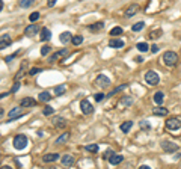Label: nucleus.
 <instances>
[{
	"label": "nucleus",
	"instance_id": "nucleus-43",
	"mask_svg": "<svg viewBox=\"0 0 181 169\" xmlns=\"http://www.w3.org/2000/svg\"><path fill=\"white\" fill-rule=\"evenodd\" d=\"M121 104H127V106H131V104H133V100H131L130 97H122V100H121Z\"/></svg>",
	"mask_w": 181,
	"mask_h": 169
},
{
	"label": "nucleus",
	"instance_id": "nucleus-36",
	"mask_svg": "<svg viewBox=\"0 0 181 169\" xmlns=\"http://www.w3.org/2000/svg\"><path fill=\"white\" fill-rule=\"evenodd\" d=\"M42 71V68H39V67H33V68H30L29 71H27V74L29 76H36L38 73H41Z\"/></svg>",
	"mask_w": 181,
	"mask_h": 169
},
{
	"label": "nucleus",
	"instance_id": "nucleus-20",
	"mask_svg": "<svg viewBox=\"0 0 181 169\" xmlns=\"http://www.w3.org/2000/svg\"><path fill=\"white\" fill-rule=\"evenodd\" d=\"M122 160H124V156L115 154V153H113L112 156L109 157V163H110V165H119V163H122Z\"/></svg>",
	"mask_w": 181,
	"mask_h": 169
},
{
	"label": "nucleus",
	"instance_id": "nucleus-23",
	"mask_svg": "<svg viewBox=\"0 0 181 169\" xmlns=\"http://www.w3.org/2000/svg\"><path fill=\"white\" fill-rule=\"evenodd\" d=\"M50 38H51V32L47 29V27H44L42 30H41V35H39V39L42 41V42H45V41H50Z\"/></svg>",
	"mask_w": 181,
	"mask_h": 169
},
{
	"label": "nucleus",
	"instance_id": "nucleus-19",
	"mask_svg": "<svg viewBox=\"0 0 181 169\" xmlns=\"http://www.w3.org/2000/svg\"><path fill=\"white\" fill-rule=\"evenodd\" d=\"M109 47H112V48H121V47H124V41L113 36L112 39L109 41Z\"/></svg>",
	"mask_w": 181,
	"mask_h": 169
},
{
	"label": "nucleus",
	"instance_id": "nucleus-35",
	"mask_svg": "<svg viewBox=\"0 0 181 169\" xmlns=\"http://www.w3.org/2000/svg\"><path fill=\"white\" fill-rule=\"evenodd\" d=\"M125 88H127V83H124V85H121V86H118V88H115V89L109 94V97H112V95H115V94H118V92H121V91H124Z\"/></svg>",
	"mask_w": 181,
	"mask_h": 169
},
{
	"label": "nucleus",
	"instance_id": "nucleus-42",
	"mask_svg": "<svg viewBox=\"0 0 181 169\" xmlns=\"http://www.w3.org/2000/svg\"><path fill=\"white\" fill-rule=\"evenodd\" d=\"M50 50H51L50 45H44V47L41 48V55H42V56H47V55L50 53Z\"/></svg>",
	"mask_w": 181,
	"mask_h": 169
},
{
	"label": "nucleus",
	"instance_id": "nucleus-48",
	"mask_svg": "<svg viewBox=\"0 0 181 169\" xmlns=\"http://www.w3.org/2000/svg\"><path fill=\"white\" fill-rule=\"evenodd\" d=\"M56 3H57V0H48V2H47V5H48V6H55Z\"/></svg>",
	"mask_w": 181,
	"mask_h": 169
},
{
	"label": "nucleus",
	"instance_id": "nucleus-49",
	"mask_svg": "<svg viewBox=\"0 0 181 169\" xmlns=\"http://www.w3.org/2000/svg\"><path fill=\"white\" fill-rule=\"evenodd\" d=\"M135 60L140 64V62H143V57H142V56H136V57H135Z\"/></svg>",
	"mask_w": 181,
	"mask_h": 169
},
{
	"label": "nucleus",
	"instance_id": "nucleus-34",
	"mask_svg": "<svg viewBox=\"0 0 181 169\" xmlns=\"http://www.w3.org/2000/svg\"><path fill=\"white\" fill-rule=\"evenodd\" d=\"M33 2L35 0H20L18 3H20V6H21V8H30V6L33 5Z\"/></svg>",
	"mask_w": 181,
	"mask_h": 169
},
{
	"label": "nucleus",
	"instance_id": "nucleus-9",
	"mask_svg": "<svg viewBox=\"0 0 181 169\" xmlns=\"http://www.w3.org/2000/svg\"><path fill=\"white\" fill-rule=\"evenodd\" d=\"M95 85L104 89V88H107V86L110 85V80H109V77H106V76H103V74H98L97 79H95Z\"/></svg>",
	"mask_w": 181,
	"mask_h": 169
},
{
	"label": "nucleus",
	"instance_id": "nucleus-30",
	"mask_svg": "<svg viewBox=\"0 0 181 169\" xmlns=\"http://www.w3.org/2000/svg\"><path fill=\"white\" fill-rule=\"evenodd\" d=\"M143 27H145V23L139 21V23H136V24H133V26H131V30H133V32H140Z\"/></svg>",
	"mask_w": 181,
	"mask_h": 169
},
{
	"label": "nucleus",
	"instance_id": "nucleus-7",
	"mask_svg": "<svg viewBox=\"0 0 181 169\" xmlns=\"http://www.w3.org/2000/svg\"><path fill=\"white\" fill-rule=\"evenodd\" d=\"M21 115H23L21 106H20V107H14V109H11V110H9V113H8V119H6V122H11V121H14V119L20 118Z\"/></svg>",
	"mask_w": 181,
	"mask_h": 169
},
{
	"label": "nucleus",
	"instance_id": "nucleus-41",
	"mask_svg": "<svg viewBox=\"0 0 181 169\" xmlns=\"http://www.w3.org/2000/svg\"><path fill=\"white\" fill-rule=\"evenodd\" d=\"M20 86H21L20 80H15V83H14V86H12V89H11V94H15L17 91L20 89Z\"/></svg>",
	"mask_w": 181,
	"mask_h": 169
},
{
	"label": "nucleus",
	"instance_id": "nucleus-38",
	"mask_svg": "<svg viewBox=\"0 0 181 169\" xmlns=\"http://www.w3.org/2000/svg\"><path fill=\"white\" fill-rule=\"evenodd\" d=\"M161 33H163V32H161L160 29H157V30H152V32L149 33V38H151V39H157V38H160V35H161Z\"/></svg>",
	"mask_w": 181,
	"mask_h": 169
},
{
	"label": "nucleus",
	"instance_id": "nucleus-3",
	"mask_svg": "<svg viewBox=\"0 0 181 169\" xmlns=\"http://www.w3.org/2000/svg\"><path fill=\"white\" fill-rule=\"evenodd\" d=\"M145 82H147L149 86H156V85H158V82H160V77H158V74L156 71H148L147 74H145Z\"/></svg>",
	"mask_w": 181,
	"mask_h": 169
},
{
	"label": "nucleus",
	"instance_id": "nucleus-27",
	"mask_svg": "<svg viewBox=\"0 0 181 169\" xmlns=\"http://www.w3.org/2000/svg\"><path fill=\"white\" fill-rule=\"evenodd\" d=\"M65 92H67V85H57L56 88H55V95H56V97L64 95Z\"/></svg>",
	"mask_w": 181,
	"mask_h": 169
},
{
	"label": "nucleus",
	"instance_id": "nucleus-5",
	"mask_svg": "<svg viewBox=\"0 0 181 169\" xmlns=\"http://www.w3.org/2000/svg\"><path fill=\"white\" fill-rule=\"evenodd\" d=\"M68 55H69V51H68L67 48H62V50H59V51H56V53H53L51 56L48 57V64H55L56 60L62 59V57H67Z\"/></svg>",
	"mask_w": 181,
	"mask_h": 169
},
{
	"label": "nucleus",
	"instance_id": "nucleus-45",
	"mask_svg": "<svg viewBox=\"0 0 181 169\" xmlns=\"http://www.w3.org/2000/svg\"><path fill=\"white\" fill-rule=\"evenodd\" d=\"M53 112H55V109H53V107H50V106H47V107L44 109V115H45V116H50Z\"/></svg>",
	"mask_w": 181,
	"mask_h": 169
},
{
	"label": "nucleus",
	"instance_id": "nucleus-2",
	"mask_svg": "<svg viewBox=\"0 0 181 169\" xmlns=\"http://www.w3.org/2000/svg\"><path fill=\"white\" fill-rule=\"evenodd\" d=\"M163 62L168 65V67H175L177 62H178V56L175 51H166L163 55Z\"/></svg>",
	"mask_w": 181,
	"mask_h": 169
},
{
	"label": "nucleus",
	"instance_id": "nucleus-26",
	"mask_svg": "<svg viewBox=\"0 0 181 169\" xmlns=\"http://www.w3.org/2000/svg\"><path fill=\"white\" fill-rule=\"evenodd\" d=\"M131 127H133V121H125V122H122V124L119 125V128H121L122 133H128L131 130Z\"/></svg>",
	"mask_w": 181,
	"mask_h": 169
},
{
	"label": "nucleus",
	"instance_id": "nucleus-33",
	"mask_svg": "<svg viewBox=\"0 0 181 169\" xmlns=\"http://www.w3.org/2000/svg\"><path fill=\"white\" fill-rule=\"evenodd\" d=\"M85 149L89 151V153H98V145L97 144H89V145L85 147Z\"/></svg>",
	"mask_w": 181,
	"mask_h": 169
},
{
	"label": "nucleus",
	"instance_id": "nucleus-14",
	"mask_svg": "<svg viewBox=\"0 0 181 169\" xmlns=\"http://www.w3.org/2000/svg\"><path fill=\"white\" fill-rule=\"evenodd\" d=\"M53 125L56 127V128H64L65 125H67V119L65 118H62V116H56V118H53Z\"/></svg>",
	"mask_w": 181,
	"mask_h": 169
},
{
	"label": "nucleus",
	"instance_id": "nucleus-18",
	"mask_svg": "<svg viewBox=\"0 0 181 169\" xmlns=\"http://www.w3.org/2000/svg\"><path fill=\"white\" fill-rule=\"evenodd\" d=\"M27 71H29V69H27V60H23L21 68H20V71H18V73L15 74V77H14V79H15V80H20L23 76H24V74L27 73Z\"/></svg>",
	"mask_w": 181,
	"mask_h": 169
},
{
	"label": "nucleus",
	"instance_id": "nucleus-13",
	"mask_svg": "<svg viewBox=\"0 0 181 169\" xmlns=\"http://www.w3.org/2000/svg\"><path fill=\"white\" fill-rule=\"evenodd\" d=\"M139 12V5H130L128 8H127V11H125V17L127 18H130V17H133V15H136Z\"/></svg>",
	"mask_w": 181,
	"mask_h": 169
},
{
	"label": "nucleus",
	"instance_id": "nucleus-10",
	"mask_svg": "<svg viewBox=\"0 0 181 169\" xmlns=\"http://www.w3.org/2000/svg\"><path fill=\"white\" fill-rule=\"evenodd\" d=\"M38 32H39V26L35 24V23H32L30 26H27V27L24 29V35H26V36H33V35H36Z\"/></svg>",
	"mask_w": 181,
	"mask_h": 169
},
{
	"label": "nucleus",
	"instance_id": "nucleus-37",
	"mask_svg": "<svg viewBox=\"0 0 181 169\" xmlns=\"http://www.w3.org/2000/svg\"><path fill=\"white\" fill-rule=\"evenodd\" d=\"M18 55H20V50H18V51H15V53H12V55H9V56H6L5 57V62H6V64H9V62H12V60L18 56Z\"/></svg>",
	"mask_w": 181,
	"mask_h": 169
},
{
	"label": "nucleus",
	"instance_id": "nucleus-39",
	"mask_svg": "<svg viewBox=\"0 0 181 169\" xmlns=\"http://www.w3.org/2000/svg\"><path fill=\"white\" fill-rule=\"evenodd\" d=\"M38 18H39V12H38V11L32 12V14L29 15V21H30V23H35L36 20H38Z\"/></svg>",
	"mask_w": 181,
	"mask_h": 169
},
{
	"label": "nucleus",
	"instance_id": "nucleus-4",
	"mask_svg": "<svg viewBox=\"0 0 181 169\" xmlns=\"http://www.w3.org/2000/svg\"><path fill=\"white\" fill-rule=\"evenodd\" d=\"M166 128H168V130H172V131L180 130L181 128V119L180 118H177V116L166 119Z\"/></svg>",
	"mask_w": 181,
	"mask_h": 169
},
{
	"label": "nucleus",
	"instance_id": "nucleus-52",
	"mask_svg": "<svg viewBox=\"0 0 181 169\" xmlns=\"http://www.w3.org/2000/svg\"><path fill=\"white\" fill-rule=\"evenodd\" d=\"M140 169H149V166H147V165H142V166H140Z\"/></svg>",
	"mask_w": 181,
	"mask_h": 169
},
{
	"label": "nucleus",
	"instance_id": "nucleus-28",
	"mask_svg": "<svg viewBox=\"0 0 181 169\" xmlns=\"http://www.w3.org/2000/svg\"><path fill=\"white\" fill-rule=\"evenodd\" d=\"M152 98H154V103H156V104H161L163 100H165V94H163L161 91H157V92L154 94V97H152Z\"/></svg>",
	"mask_w": 181,
	"mask_h": 169
},
{
	"label": "nucleus",
	"instance_id": "nucleus-40",
	"mask_svg": "<svg viewBox=\"0 0 181 169\" xmlns=\"http://www.w3.org/2000/svg\"><path fill=\"white\" fill-rule=\"evenodd\" d=\"M122 33V29H121V27H118V26H116V27H113L112 30H110V35H112V36H118V35H121Z\"/></svg>",
	"mask_w": 181,
	"mask_h": 169
},
{
	"label": "nucleus",
	"instance_id": "nucleus-32",
	"mask_svg": "<svg viewBox=\"0 0 181 169\" xmlns=\"http://www.w3.org/2000/svg\"><path fill=\"white\" fill-rule=\"evenodd\" d=\"M136 48H137L139 51L145 53V51H148V44L147 42H137V44H136Z\"/></svg>",
	"mask_w": 181,
	"mask_h": 169
},
{
	"label": "nucleus",
	"instance_id": "nucleus-8",
	"mask_svg": "<svg viewBox=\"0 0 181 169\" xmlns=\"http://www.w3.org/2000/svg\"><path fill=\"white\" fill-rule=\"evenodd\" d=\"M80 109H82V112L85 113V115H90V113L94 112V106L90 104L89 100H82L80 101Z\"/></svg>",
	"mask_w": 181,
	"mask_h": 169
},
{
	"label": "nucleus",
	"instance_id": "nucleus-6",
	"mask_svg": "<svg viewBox=\"0 0 181 169\" xmlns=\"http://www.w3.org/2000/svg\"><path fill=\"white\" fill-rule=\"evenodd\" d=\"M160 145L163 148V151H166V153H175V151L178 149V145L174 144L172 140H161Z\"/></svg>",
	"mask_w": 181,
	"mask_h": 169
},
{
	"label": "nucleus",
	"instance_id": "nucleus-22",
	"mask_svg": "<svg viewBox=\"0 0 181 169\" xmlns=\"http://www.w3.org/2000/svg\"><path fill=\"white\" fill-rule=\"evenodd\" d=\"M88 29H89L90 32H100V30L104 29V23L97 21V23H94V24H90V26H88Z\"/></svg>",
	"mask_w": 181,
	"mask_h": 169
},
{
	"label": "nucleus",
	"instance_id": "nucleus-1",
	"mask_svg": "<svg viewBox=\"0 0 181 169\" xmlns=\"http://www.w3.org/2000/svg\"><path fill=\"white\" fill-rule=\"evenodd\" d=\"M12 144H14V148H15V149H24V148L27 147V144H29V140H27V136L17 135L15 137H14Z\"/></svg>",
	"mask_w": 181,
	"mask_h": 169
},
{
	"label": "nucleus",
	"instance_id": "nucleus-11",
	"mask_svg": "<svg viewBox=\"0 0 181 169\" xmlns=\"http://www.w3.org/2000/svg\"><path fill=\"white\" fill-rule=\"evenodd\" d=\"M57 160H59V154L57 153H48V154H45L44 157H42L44 163H55Z\"/></svg>",
	"mask_w": 181,
	"mask_h": 169
},
{
	"label": "nucleus",
	"instance_id": "nucleus-46",
	"mask_svg": "<svg viewBox=\"0 0 181 169\" xmlns=\"http://www.w3.org/2000/svg\"><path fill=\"white\" fill-rule=\"evenodd\" d=\"M112 154H113V151H112V149H107V151H106V153L103 154V158H106V160H109V157H110Z\"/></svg>",
	"mask_w": 181,
	"mask_h": 169
},
{
	"label": "nucleus",
	"instance_id": "nucleus-29",
	"mask_svg": "<svg viewBox=\"0 0 181 169\" xmlns=\"http://www.w3.org/2000/svg\"><path fill=\"white\" fill-rule=\"evenodd\" d=\"M139 128H140V130H143V131H149V130H151V124L148 122L147 119H143V121H140V122H139Z\"/></svg>",
	"mask_w": 181,
	"mask_h": 169
},
{
	"label": "nucleus",
	"instance_id": "nucleus-12",
	"mask_svg": "<svg viewBox=\"0 0 181 169\" xmlns=\"http://www.w3.org/2000/svg\"><path fill=\"white\" fill-rule=\"evenodd\" d=\"M60 162H62V165H64V166H67V168L73 166V165L76 163V160H74V157H73L71 154H65L64 157L60 158Z\"/></svg>",
	"mask_w": 181,
	"mask_h": 169
},
{
	"label": "nucleus",
	"instance_id": "nucleus-47",
	"mask_svg": "<svg viewBox=\"0 0 181 169\" xmlns=\"http://www.w3.org/2000/svg\"><path fill=\"white\" fill-rule=\"evenodd\" d=\"M151 51H152V53H157L158 51V45H156V44L151 45Z\"/></svg>",
	"mask_w": 181,
	"mask_h": 169
},
{
	"label": "nucleus",
	"instance_id": "nucleus-53",
	"mask_svg": "<svg viewBox=\"0 0 181 169\" xmlns=\"http://www.w3.org/2000/svg\"><path fill=\"white\" fill-rule=\"evenodd\" d=\"M2 116H3V109L0 107V119H2Z\"/></svg>",
	"mask_w": 181,
	"mask_h": 169
},
{
	"label": "nucleus",
	"instance_id": "nucleus-15",
	"mask_svg": "<svg viewBox=\"0 0 181 169\" xmlns=\"http://www.w3.org/2000/svg\"><path fill=\"white\" fill-rule=\"evenodd\" d=\"M151 113H152L154 116H168L169 110H168L166 107H154V109L151 110Z\"/></svg>",
	"mask_w": 181,
	"mask_h": 169
},
{
	"label": "nucleus",
	"instance_id": "nucleus-31",
	"mask_svg": "<svg viewBox=\"0 0 181 169\" xmlns=\"http://www.w3.org/2000/svg\"><path fill=\"white\" fill-rule=\"evenodd\" d=\"M73 45H76V47H79L82 42H83V36L82 35H76V36H73Z\"/></svg>",
	"mask_w": 181,
	"mask_h": 169
},
{
	"label": "nucleus",
	"instance_id": "nucleus-16",
	"mask_svg": "<svg viewBox=\"0 0 181 169\" xmlns=\"http://www.w3.org/2000/svg\"><path fill=\"white\" fill-rule=\"evenodd\" d=\"M12 42L11 36L9 35H3L2 38H0V50H3V48H6V47H9Z\"/></svg>",
	"mask_w": 181,
	"mask_h": 169
},
{
	"label": "nucleus",
	"instance_id": "nucleus-17",
	"mask_svg": "<svg viewBox=\"0 0 181 169\" xmlns=\"http://www.w3.org/2000/svg\"><path fill=\"white\" fill-rule=\"evenodd\" d=\"M36 104V100L32 98V97H26V98H23L21 101H20V106L21 107H32Z\"/></svg>",
	"mask_w": 181,
	"mask_h": 169
},
{
	"label": "nucleus",
	"instance_id": "nucleus-24",
	"mask_svg": "<svg viewBox=\"0 0 181 169\" xmlns=\"http://www.w3.org/2000/svg\"><path fill=\"white\" fill-rule=\"evenodd\" d=\"M68 139H69V133H68V131H65V133H62V135H60L56 140H55V144H56V145H62V144H65V142H67Z\"/></svg>",
	"mask_w": 181,
	"mask_h": 169
},
{
	"label": "nucleus",
	"instance_id": "nucleus-51",
	"mask_svg": "<svg viewBox=\"0 0 181 169\" xmlns=\"http://www.w3.org/2000/svg\"><path fill=\"white\" fill-rule=\"evenodd\" d=\"M3 11V0H0V12Z\"/></svg>",
	"mask_w": 181,
	"mask_h": 169
},
{
	"label": "nucleus",
	"instance_id": "nucleus-44",
	"mask_svg": "<svg viewBox=\"0 0 181 169\" xmlns=\"http://www.w3.org/2000/svg\"><path fill=\"white\" fill-rule=\"evenodd\" d=\"M104 98H106V95H104L103 92H98V94H95V101H97V103H101Z\"/></svg>",
	"mask_w": 181,
	"mask_h": 169
},
{
	"label": "nucleus",
	"instance_id": "nucleus-25",
	"mask_svg": "<svg viewBox=\"0 0 181 169\" xmlns=\"http://www.w3.org/2000/svg\"><path fill=\"white\" fill-rule=\"evenodd\" d=\"M38 98H39V101H41V103H48L50 100H51V95H50V92L44 91V92H39Z\"/></svg>",
	"mask_w": 181,
	"mask_h": 169
},
{
	"label": "nucleus",
	"instance_id": "nucleus-21",
	"mask_svg": "<svg viewBox=\"0 0 181 169\" xmlns=\"http://www.w3.org/2000/svg\"><path fill=\"white\" fill-rule=\"evenodd\" d=\"M59 39H60L62 44H69L73 41V35L69 33V32H62V33L59 35Z\"/></svg>",
	"mask_w": 181,
	"mask_h": 169
},
{
	"label": "nucleus",
	"instance_id": "nucleus-50",
	"mask_svg": "<svg viewBox=\"0 0 181 169\" xmlns=\"http://www.w3.org/2000/svg\"><path fill=\"white\" fill-rule=\"evenodd\" d=\"M5 97H8V92H3V94H0V100H2V98H5Z\"/></svg>",
	"mask_w": 181,
	"mask_h": 169
}]
</instances>
